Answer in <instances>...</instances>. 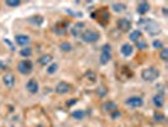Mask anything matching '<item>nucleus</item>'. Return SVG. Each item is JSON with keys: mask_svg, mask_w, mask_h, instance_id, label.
I'll use <instances>...</instances> for the list:
<instances>
[{"mask_svg": "<svg viewBox=\"0 0 168 127\" xmlns=\"http://www.w3.org/2000/svg\"><path fill=\"white\" fill-rule=\"evenodd\" d=\"M139 24L143 26L144 29L148 32L149 34H152V36H154V34H157V33L160 32L159 24L156 23L154 20H150V19H142L141 22H139Z\"/></svg>", "mask_w": 168, "mask_h": 127, "instance_id": "nucleus-1", "label": "nucleus"}, {"mask_svg": "<svg viewBox=\"0 0 168 127\" xmlns=\"http://www.w3.org/2000/svg\"><path fill=\"white\" fill-rule=\"evenodd\" d=\"M159 77V70L156 67H147L142 71V79L144 81H156Z\"/></svg>", "mask_w": 168, "mask_h": 127, "instance_id": "nucleus-2", "label": "nucleus"}, {"mask_svg": "<svg viewBox=\"0 0 168 127\" xmlns=\"http://www.w3.org/2000/svg\"><path fill=\"white\" fill-rule=\"evenodd\" d=\"M81 38H82L83 42H86V43H95L96 41H99L100 33L97 31H95V29H86L82 33Z\"/></svg>", "mask_w": 168, "mask_h": 127, "instance_id": "nucleus-3", "label": "nucleus"}, {"mask_svg": "<svg viewBox=\"0 0 168 127\" xmlns=\"http://www.w3.org/2000/svg\"><path fill=\"white\" fill-rule=\"evenodd\" d=\"M18 71L22 75H29L33 71V63L31 60H22L18 63Z\"/></svg>", "mask_w": 168, "mask_h": 127, "instance_id": "nucleus-4", "label": "nucleus"}, {"mask_svg": "<svg viewBox=\"0 0 168 127\" xmlns=\"http://www.w3.org/2000/svg\"><path fill=\"white\" fill-rule=\"evenodd\" d=\"M85 31H86V24L82 23V22H79V23L73 24L72 28H71V33H72L73 37H81L82 33Z\"/></svg>", "mask_w": 168, "mask_h": 127, "instance_id": "nucleus-5", "label": "nucleus"}, {"mask_svg": "<svg viewBox=\"0 0 168 127\" xmlns=\"http://www.w3.org/2000/svg\"><path fill=\"white\" fill-rule=\"evenodd\" d=\"M118 29H120L121 32H129L131 29V22L127 18H120L116 22Z\"/></svg>", "mask_w": 168, "mask_h": 127, "instance_id": "nucleus-6", "label": "nucleus"}, {"mask_svg": "<svg viewBox=\"0 0 168 127\" xmlns=\"http://www.w3.org/2000/svg\"><path fill=\"white\" fill-rule=\"evenodd\" d=\"M125 104L129 105V107H131V108H139V107L143 105V99H142V97H137V95L130 97L125 101Z\"/></svg>", "mask_w": 168, "mask_h": 127, "instance_id": "nucleus-7", "label": "nucleus"}, {"mask_svg": "<svg viewBox=\"0 0 168 127\" xmlns=\"http://www.w3.org/2000/svg\"><path fill=\"white\" fill-rule=\"evenodd\" d=\"M3 83H4V85L6 88L11 89L14 87V84H15V76H14V74L13 73H6L3 76Z\"/></svg>", "mask_w": 168, "mask_h": 127, "instance_id": "nucleus-8", "label": "nucleus"}, {"mask_svg": "<svg viewBox=\"0 0 168 127\" xmlns=\"http://www.w3.org/2000/svg\"><path fill=\"white\" fill-rule=\"evenodd\" d=\"M69 90H71V85H69L68 83H65V81L58 83L57 87H56V93L57 94H67Z\"/></svg>", "mask_w": 168, "mask_h": 127, "instance_id": "nucleus-9", "label": "nucleus"}, {"mask_svg": "<svg viewBox=\"0 0 168 127\" xmlns=\"http://www.w3.org/2000/svg\"><path fill=\"white\" fill-rule=\"evenodd\" d=\"M101 109H102L104 112H108V113H113V112L118 111V104H116L115 102H111V101L105 102V103H102V105H101Z\"/></svg>", "mask_w": 168, "mask_h": 127, "instance_id": "nucleus-10", "label": "nucleus"}, {"mask_svg": "<svg viewBox=\"0 0 168 127\" xmlns=\"http://www.w3.org/2000/svg\"><path fill=\"white\" fill-rule=\"evenodd\" d=\"M25 87H27V90L29 91V93H32V94L38 93V90H39L38 83H37V80H34V79H29V80H28Z\"/></svg>", "mask_w": 168, "mask_h": 127, "instance_id": "nucleus-11", "label": "nucleus"}, {"mask_svg": "<svg viewBox=\"0 0 168 127\" xmlns=\"http://www.w3.org/2000/svg\"><path fill=\"white\" fill-rule=\"evenodd\" d=\"M149 9H150V5L147 2H141V3H138V5H137V12L141 14V15H144L145 13H148Z\"/></svg>", "mask_w": 168, "mask_h": 127, "instance_id": "nucleus-12", "label": "nucleus"}, {"mask_svg": "<svg viewBox=\"0 0 168 127\" xmlns=\"http://www.w3.org/2000/svg\"><path fill=\"white\" fill-rule=\"evenodd\" d=\"M153 104H154L158 109L163 107V104H164V95H163V93H158V94H156L154 97H153Z\"/></svg>", "mask_w": 168, "mask_h": 127, "instance_id": "nucleus-13", "label": "nucleus"}, {"mask_svg": "<svg viewBox=\"0 0 168 127\" xmlns=\"http://www.w3.org/2000/svg\"><path fill=\"white\" fill-rule=\"evenodd\" d=\"M67 27H68V22H60L54 26V32L57 34H65L67 32Z\"/></svg>", "mask_w": 168, "mask_h": 127, "instance_id": "nucleus-14", "label": "nucleus"}, {"mask_svg": "<svg viewBox=\"0 0 168 127\" xmlns=\"http://www.w3.org/2000/svg\"><path fill=\"white\" fill-rule=\"evenodd\" d=\"M29 37L25 36V34H18V36H15V42H17V45L19 46H25L29 43Z\"/></svg>", "mask_w": 168, "mask_h": 127, "instance_id": "nucleus-15", "label": "nucleus"}, {"mask_svg": "<svg viewBox=\"0 0 168 127\" xmlns=\"http://www.w3.org/2000/svg\"><path fill=\"white\" fill-rule=\"evenodd\" d=\"M120 52L123 56H125V57H128V56H130L133 53V46L130 43H124L120 48Z\"/></svg>", "mask_w": 168, "mask_h": 127, "instance_id": "nucleus-16", "label": "nucleus"}, {"mask_svg": "<svg viewBox=\"0 0 168 127\" xmlns=\"http://www.w3.org/2000/svg\"><path fill=\"white\" fill-rule=\"evenodd\" d=\"M111 8H113V10L116 13H123L127 9V5L123 4V3H113L111 4Z\"/></svg>", "mask_w": 168, "mask_h": 127, "instance_id": "nucleus-17", "label": "nucleus"}, {"mask_svg": "<svg viewBox=\"0 0 168 127\" xmlns=\"http://www.w3.org/2000/svg\"><path fill=\"white\" fill-rule=\"evenodd\" d=\"M129 38H130L131 42H138L139 39H142V32L139 31V29L133 31V32H130V34H129Z\"/></svg>", "mask_w": 168, "mask_h": 127, "instance_id": "nucleus-18", "label": "nucleus"}, {"mask_svg": "<svg viewBox=\"0 0 168 127\" xmlns=\"http://www.w3.org/2000/svg\"><path fill=\"white\" fill-rule=\"evenodd\" d=\"M51 61H52V56H51V55H43V56H42V57L38 60V62L40 63L42 66H47Z\"/></svg>", "mask_w": 168, "mask_h": 127, "instance_id": "nucleus-19", "label": "nucleus"}, {"mask_svg": "<svg viewBox=\"0 0 168 127\" xmlns=\"http://www.w3.org/2000/svg\"><path fill=\"white\" fill-rule=\"evenodd\" d=\"M111 60V53L110 52H102L100 56V62L101 63H108Z\"/></svg>", "mask_w": 168, "mask_h": 127, "instance_id": "nucleus-20", "label": "nucleus"}, {"mask_svg": "<svg viewBox=\"0 0 168 127\" xmlns=\"http://www.w3.org/2000/svg\"><path fill=\"white\" fill-rule=\"evenodd\" d=\"M86 116V113L83 111H73L72 112V117L75 119H79V121H81V119H83V117Z\"/></svg>", "mask_w": 168, "mask_h": 127, "instance_id": "nucleus-21", "label": "nucleus"}, {"mask_svg": "<svg viewBox=\"0 0 168 127\" xmlns=\"http://www.w3.org/2000/svg\"><path fill=\"white\" fill-rule=\"evenodd\" d=\"M32 53H33V51H32L31 47H24V48H22V50H20V55H22L23 57H27V59L31 57Z\"/></svg>", "mask_w": 168, "mask_h": 127, "instance_id": "nucleus-22", "label": "nucleus"}, {"mask_svg": "<svg viewBox=\"0 0 168 127\" xmlns=\"http://www.w3.org/2000/svg\"><path fill=\"white\" fill-rule=\"evenodd\" d=\"M60 48H61V50L63 51V52H69V51L72 50V45L69 43V42H62L61 46H60Z\"/></svg>", "mask_w": 168, "mask_h": 127, "instance_id": "nucleus-23", "label": "nucleus"}, {"mask_svg": "<svg viewBox=\"0 0 168 127\" xmlns=\"http://www.w3.org/2000/svg\"><path fill=\"white\" fill-rule=\"evenodd\" d=\"M159 56H160V60H162V61H167L168 60V48L163 47L162 50H160Z\"/></svg>", "mask_w": 168, "mask_h": 127, "instance_id": "nucleus-24", "label": "nucleus"}, {"mask_svg": "<svg viewBox=\"0 0 168 127\" xmlns=\"http://www.w3.org/2000/svg\"><path fill=\"white\" fill-rule=\"evenodd\" d=\"M57 69H58L57 63H51V65L47 67V73L50 74V75H52V74H54L56 71H57Z\"/></svg>", "mask_w": 168, "mask_h": 127, "instance_id": "nucleus-25", "label": "nucleus"}, {"mask_svg": "<svg viewBox=\"0 0 168 127\" xmlns=\"http://www.w3.org/2000/svg\"><path fill=\"white\" fill-rule=\"evenodd\" d=\"M153 117H154V119H156L157 122H163L164 119H166L164 115H162L160 112H154V116H153Z\"/></svg>", "mask_w": 168, "mask_h": 127, "instance_id": "nucleus-26", "label": "nucleus"}, {"mask_svg": "<svg viewBox=\"0 0 168 127\" xmlns=\"http://www.w3.org/2000/svg\"><path fill=\"white\" fill-rule=\"evenodd\" d=\"M135 43H137V47H138V48H141V50H145V48L148 47L147 42H144L143 39H139L138 42H135Z\"/></svg>", "mask_w": 168, "mask_h": 127, "instance_id": "nucleus-27", "label": "nucleus"}, {"mask_svg": "<svg viewBox=\"0 0 168 127\" xmlns=\"http://www.w3.org/2000/svg\"><path fill=\"white\" fill-rule=\"evenodd\" d=\"M6 5L11 6V8H17V6L20 5V2H19V0H15V2H13V0H8V2H6Z\"/></svg>", "mask_w": 168, "mask_h": 127, "instance_id": "nucleus-28", "label": "nucleus"}, {"mask_svg": "<svg viewBox=\"0 0 168 127\" xmlns=\"http://www.w3.org/2000/svg\"><path fill=\"white\" fill-rule=\"evenodd\" d=\"M153 46H154V48H163V43L160 41H157V39L153 42Z\"/></svg>", "mask_w": 168, "mask_h": 127, "instance_id": "nucleus-29", "label": "nucleus"}, {"mask_svg": "<svg viewBox=\"0 0 168 127\" xmlns=\"http://www.w3.org/2000/svg\"><path fill=\"white\" fill-rule=\"evenodd\" d=\"M111 51V46L110 45H105L102 47V52H110Z\"/></svg>", "mask_w": 168, "mask_h": 127, "instance_id": "nucleus-30", "label": "nucleus"}, {"mask_svg": "<svg viewBox=\"0 0 168 127\" xmlns=\"http://www.w3.org/2000/svg\"><path fill=\"white\" fill-rule=\"evenodd\" d=\"M119 116H120V112H119V111H115V112H113V113H111V117H113V118H116Z\"/></svg>", "mask_w": 168, "mask_h": 127, "instance_id": "nucleus-31", "label": "nucleus"}, {"mask_svg": "<svg viewBox=\"0 0 168 127\" xmlns=\"http://www.w3.org/2000/svg\"><path fill=\"white\" fill-rule=\"evenodd\" d=\"M5 69H6V65H5L4 62L0 61V71H3V70H5Z\"/></svg>", "mask_w": 168, "mask_h": 127, "instance_id": "nucleus-32", "label": "nucleus"}, {"mask_svg": "<svg viewBox=\"0 0 168 127\" xmlns=\"http://www.w3.org/2000/svg\"><path fill=\"white\" fill-rule=\"evenodd\" d=\"M76 102H77V99H75V98H73L72 101H69V102H67V105H68V107H69V105H72V104H75Z\"/></svg>", "mask_w": 168, "mask_h": 127, "instance_id": "nucleus-33", "label": "nucleus"}, {"mask_svg": "<svg viewBox=\"0 0 168 127\" xmlns=\"http://www.w3.org/2000/svg\"><path fill=\"white\" fill-rule=\"evenodd\" d=\"M38 127H43V126H38Z\"/></svg>", "mask_w": 168, "mask_h": 127, "instance_id": "nucleus-34", "label": "nucleus"}]
</instances>
